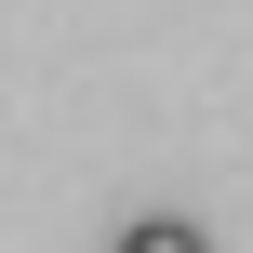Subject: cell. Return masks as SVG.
<instances>
[{
    "mask_svg": "<svg viewBox=\"0 0 253 253\" xmlns=\"http://www.w3.org/2000/svg\"><path fill=\"white\" fill-rule=\"evenodd\" d=\"M120 253H213V240H200L187 213H133V227H120Z\"/></svg>",
    "mask_w": 253,
    "mask_h": 253,
    "instance_id": "cell-1",
    "label": "cell"
}]
</instances>
